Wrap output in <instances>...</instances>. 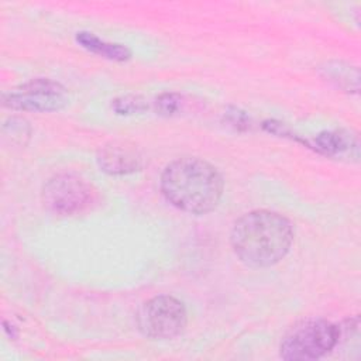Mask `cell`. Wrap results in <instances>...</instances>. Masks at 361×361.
<instances>
[{"label":"cell","mask_w":361,"mask_h":361,"mask_svg":"<svg viewBox=\"0 0 361 361\" xmlns=\"http://www.w3.org/2000/svg\"><path fill=\"white\" fill-rule=\"evenodd\" d=\"M99 168L109 175H127L144 165L141 151L128 141H110L97 152Z\"/></svg>","instance_id":"cell-7"},{"label":"cell","mask_w":361,"mask_h":361,"mask_svg":"<svg viewBox=\"0 0 361 361\" xmlns=\"http://www.w3.org/2000/svg\"><path fill=\"white\" fill-rule=\"evenodd\" d=\"M293 228L282 214L271 210H252L233 226L230 244L237 258L252 268L278 264L290 250Z\"/></svg>","instance_id":"cell-1"},{"label":"cell","mask_w":361,"mask_h":361,"mask_svg":"<svg viewBox=\"0 0 361 361\" xmlns=\"http://www.w3.org/2000/svg\"><path fill=\"white\" fill-rule=\"evenodd\" d=\"M340 330L327 320H305L292 327L279 345V355L288 361H312L326 355L338 341Z\"/></svg>","instance_id":"cell-3"},{"label":"cell","mask_w":361,"mask_h":361,"mask_svg":"<svg viewBox=\"0 0 361 361\" xmlns=\"http://www.w3.org/2000/svg\"><path fill=\"white\" fill-rule=\"evenodd\" d=\"M159 186L172 206L190 214L212 212L223 195V178L219 171L195 157L169 162L161 175Z\"/></svg>","instance_id":"cell-2"},{"label":"cell","mask_w":361,"mask_h":361,"mask_svg":"<svg viewBox=\"0 0 361 361\" xmlns=\"http://www.w3.org/2000/svg\"><path fill=\"white\" fill-rule=\"evenodd\" d=\"M188 323L185 305L169 295H158L142 303L137 313L138 330L148 338L168 340L179 336Z\"/></svg>","instance_id":"cell-5"},{"label":"cell","mask_w":361,"mask_h":361,"mask_svg":"<svg viewBox=\"0 0 361 361\" xmlns=\"http://www.w3.org/2000/svg\"><path fill=\"white\" fill-rule=\"evenodd\" d=\"M76 41L87 51L97 54L103 58L111 59V61H117V62H124L128 61L131 58V51L120 44H110L106 42L103 39H100L99 37H96L92 32H86V31H80L76 34Z\"/></svg>","instance_id":"cell-8"},{"label":"cell","mask_w":361,"mask_h":361,"mask_svg":"<svg viewBox=\"0 0 361 361\" xmlns=\"http://www.w3.org/2000/svg\"><path fill=\"white\" fill-rule=\"evenodd\" d=\"M157 106H158V110L161 113H165V114H171L173 111L178 110V106H179V97L173 93H166V94H162L158 100H157Z\"/></svg>","instance_id":"cell-11"},{"label":"cell","mask_w":361,"mask_h":361,"mask_svg":"<svg viewBox=\"0 0 361 361\" xmlns=\"http://www.w3.org/2000/svg\"><path fill=\"white\" fill-rule=\"evenodd\" d=\"M66 103V89L51 79H32L3 94V106L11 110L56 111Z\"/></svg>","instance_id":"cell-6"},{"label":"cell","mask_w":361,"mask_h":361,"mask_svg":"<svg viewBox=\"0 0 361 361\" xmlns=\"http://www.w3.org/2000/svg\"><path fill=\"white\" fill-rule=\"evenodd\" d=\"M113 109L118 114L140 113L145 109V103L138 96H123L113 102Z\"/></svg>","instance_id":"cell-10"},{"label":"cell","mask_w":361,"mask_h":361,"mask_svg":"<svg viewBox=\"0 0 361 361\" xmlns=\"http://www.w3.org/2000/svg\"><path fill=\"white\" fill-rule=\"evenodd\" d=\"M96 200V189L76 173H58L42 188L44 206L59 216H75L86 212Z\"/></svg>","instance_id":"cell-4"},{"label":"cell","mask_w":361,"mask_h":361,"mask_svg":"<svg viewBox=\"0 0 361 361\" xmlns=\"http://www.w3.org/2000/svg\"><path fill=\"white\" fill-rule=\"evenodd\" d=\"M326 76L330 78V80L336 82L338 86L345 89H354V92L358 90V71L353 66L344 65L341 62H337L334 66L326 68Z\"/></svg>","instance_id":"cell-9"}]
</instances>
